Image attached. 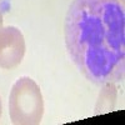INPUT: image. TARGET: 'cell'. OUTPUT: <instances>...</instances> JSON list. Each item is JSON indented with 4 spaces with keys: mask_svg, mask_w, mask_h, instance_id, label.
<instances>
[{
    "mask_svg": "<svg viewBox=\"0 0 125 125\" xmlns=\"http://www.w3.org/2000/svg\"><path fill=\"white\" fill-rule=\"evenodd\" d=\"M70 60L95 85L120 83L125 73V15L119 0H74L64 24Z\"/></svg>",
    "mask_w": 125,
    "mask_h": 125,
    "instance_id": "obj_1",
    "label": "cell"
},
{
    "mask_svg": "<svg viewBox=\"0 0 125 125\" xmlns=\"http://www.w3.org/2000/svg\"><path fill=\"white\" fill-rule=\"evenodd\" d=\"M44 114L43 94L36 83L28 76L15 81L9 95V115L13 124H40Z\"/></svg>",
    "mask_w": 125,
    "mask_h": 125,
    "instance_id": "obj_2",
    "label": "cell"
},
{
    "mask_svg": "<svg viewBox=\"0 0 125 125\" xmlns=\"http://www.w3.org/2000/svg\"><path fill=\"white\" fill-rule=\"evenodd\" d=\"M25 55L24 35L15 26L0 28V68L11 69L23 61Z\"/></svg>",
    "mask_w": 125,
    "mask_h": 125,
    "instance_id": "obj_3",
    "label": "cell"
},
{
    "mask_svg": "<svg viewBox=\"0 0 125 125\" xmlns=\"http://www.w3.org/2000/svg\"><path fill=\"white\" fill-rule=\"evenodd\" d=\"M3 26V14H1V10H0V28Z\"/></svg>",
    "mask_w": 125,
    "mask_h": 125,
    "instance_id": "obj_4",
    "label": "cell"
},
{
    "mask_svg": "<svg viewBox=\"0 0 125 125\" xmlns=\"http://www.w3.org/2000/svg\"><path fill=\"white\" fill-rule=\"evenodd\" d=\"M1 111H3V108H1V98H0V115H1Z\"/></svg>",
    "mask_w": 125,
    "mask_h": 125,
    "instance_id": "obj_5",
    "label": "cell"
}]
</instances>
